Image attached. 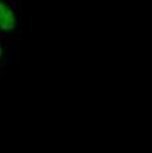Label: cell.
I'll list each match as a JSON object with an SVG mask.
<instances>
[{"mask_svg": "<svg viewBox=\"0 0 152 153\" xmlns=\"http://www.w3.org/2000/svg\"><path fill=\"white\" fill-rule=\"evenodd\" d=\"M20 25L16 0H0V37L9 41Z\"/></svg>", "mask_w": 152, "mask_h": 153, "instance_id": "1", "label": "cell"}, {"mask_svg": "<svg viewBox=\"0 0 152 153\" xmlns=\"http://www.w3.org/2000/svg\"><path fill=\"white\" fill-rule=\"evenodd\" d=\"M5 39L0 37V70H2L5 65L8 62V52H7V47L5 44Z\"/></svg>", "mask_w": 152, "mask_h": 153, "instance_id": "2", "label": "cell"}]
</instances>
